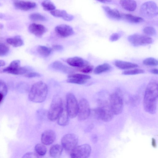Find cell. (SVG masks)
Wrapping results in <instances>:
<instances>
[{
    "label": "cell",
    "mask_w": 158,
    "mask_h": 158,
    "mask_svg": "<svg viewBox=\"0 0 158 158\" xmlns=\"http://www.w3.org/2000/svg\"><path fill=\"white\" fill-rule=\"evenodd\" d=\"M158 83L153 80L149 83L146 87L143 99L144 108L147 112L155 114L156 111L158 98Z\"/></svg>",
    "instance_id": "6da1fadb"
},
{
    "label": "cell",
    "mask_w": 158,
    "mask_h": 158,
    "mask_svg": "<svg viewBox=\"0 0 158 158\" xmlns=\"http://www.w3.org/2000/svg\"><path fill=\"white\" fill-rule=\"evenodd\" d=\"M48 94L47 85L42 81L34 83L32 86L28 95V98L31 102L41 103L46 99Z\"/></svg>",
    "instance_id": "7a4b0ae2"
},
{
    "label": "cell",
    "mask_w": 158,
    "mask_h": 158,
    "mask_svg": "<svg viewBox=\"0 0 158 158\" xmlns=\"http://www.w3.org/2000/svg\"><path fill=\"white\" fill-rule=\"evenodd\" d=\"M95 116L98 119L105 122H109L112 120L114 114L111 110L109 103L102 102L100 106L93 110Z\"/></svg>",
    "instance_id": "3957f363"
},
{
    "label": "cell",
    "mask_w": 158,
    "mask_h": 158,
    "mask_svg": "<svg viewBox=\"0 0 158 158\" xmlns=\"http://www.w3.org/2000/svg\"><path fill=\"white\" fill-rule=\"evenodd\" d=\"M63 110L62 100L58 96H55L52 99L48 112V117L51 121L58 119Z\"/></svg>",
    "instance_id": "277c9868"
},
{
    "label": "cell",
    "mask_w": 158,
    "mask_h": 158,
    "mask_svg": "<svg viewBox=\"0 0 158 158\" xmlns=\"http://www.w3.org/2000/svg\"><path fill=\"white\" fill-rule=\"evenodd\" d=\"M158 6L154 2L150 1L143 3L140 6V13L143 17L151 19L158 15Z\"/></svg>",
    "instance_id": "5b68a950"
},
{
    "label": "cell",
    "mask_w": 158,
    "mask_h": 158,
    "mask_svg": "<svg viewBox=\"0 0 158 158\" xmlns=\"http://www.w3.org/2000/svg\"><path fill=\"white\" fill-rule=\"evenodd\" d=\"M109 104L114 114L118 115L122 112L123 102L122 96L118 92H114L110 95Z\"/></svg>",
    "instance_id": "8992f818"
},
{
    "label": "cell",
    "mask_w": 158,
    "mask_h": 158,
    "mask_svg": "<svg viewBox=\"0 0 158 158\" xmlns=\"http://www.w3.org/2000/svg\"><path fill=\"white\" fill-rule=\"evenodd\" d=\"M66 111L69 117L71 118L76 117L77 114L78 104L75 96L71 93L66 95Z\"/></svg>",
    "instance_id": "52a82bcc"
},
{
    "label": "cell",
    "mask_w": 158,
    "mask_h": 158,
    "mask_svg": "<svg viewBox=\"0 0 158 158\" xmlns=\"http://www.w3.org/2000/svg\"><path fill=\"white\" fill-rule=\"evenodd\" d=\"M91 149L90 146L85 144L76 146L71 151V158H88L89 156Z\"/></svg>",
    "instance_id": "ba28073f"
},
{
    "label": "cell",
    "mask_w": 158,
    "mask_h": 158,
    "mask_svg": "<svg viewBox=\"0 0 158 158\" xmlns=\"http://www.w3.org/2000/svg\"><path fill=\"white\" fill-rule=\"evenodd\" d=\"M20 61L15 60L12 61L10 65L3 70V72L14 75H22L29 71L25 67H21Z\"/></svg>",
    "instance_id": "9c48e42d"
},
{
    "label": "cell",
    "mask_w": 158,
    "mask_h": 158,
    "mask_svg": "<svg viewBox=\"0 0 158 158\" xmlns=\"http://www.w3.org/2000/svg\"><path fill=\"white\" fill-rule=\"evenodd\" d=\"M127 40L131 44L135 47L151 44L153 42L152 38L138 34L129 35L127 37Z\"/></svg>",
    "instance_id": "30bf717a"
},
{
    "label": "cell",
    "mask_w": 158,
    "mask_h": 158,
    "mask_svg": "<svg viewBox=\"0 0 158 158\" xmlns=\"http://www.w3.org/2000/svg\"><path fill=\"white\" fill-rule=\"evenodd\" d=\"M78 142L77 136L73 134H67L62 138L61 143L62 147L65 150L71 151L76 146Z\"/></svg>",
    "instance_id": "8fae6325"
},
{
    "label": "cell",
    "mask_w": 158,
    "mask_h": 158,
    "mask_svg": "<svg viewBox=\"0 0 158 158\" xmlns=\"http://www.w3.org/2000/svg\"><path fill=\"white\" fill-rule=\"evenodd\" d=\"M90 109L89 102L85 98L81 99L78 104L77 118L81 121L85 120L89 116Z\"/></svg>",
    "instance_id": "7c38bea8"
},
{
    "label": "cell",
    "mask_w": 158,
    "mask_h": 158,
    "mask_svg": "<svg viewBox=\"0 0 158 158\" xmlns=\"http://www.w3.org/2000/svg\"><path fill=\"white\" fill-rule=\"evenodd\" d=\"M55 30L58 35L62 37H67L74 33L72 27L65 24H60L56 26Z\"/></svg>",
    "instance_id": "4fadbf2b"
},
{
    "label": "cell",
    "mask_w": 158,
    "mask_h": 158,
    "mask_svg": "<svg viewBox=\"0 0 158 158\" xmlns=\"http://www.w3.org/2000/svg\"><path fill=\"white\" fill-rule=\"evenodd\" d=\"M28 29L31 33L38 37L42 36L47 30L46 27L43 25L35 23L30 24Z\"/></svg>",
    "instance_id": "5bb4252c"
},
{
    "label": "cell",
    "mask_w": 158,
    "mask_h": 158,
    "mask_svg": "<svg viewBox=\"0 0 158 158\" xmlns=\"http://www.w3.org/2000/svg\"><path fill=\"white\" fill-rule=\"evenodd\" d=\"M66 62L69 65L74 67L82 68L88 65L87 61L77 56L68 58Z\"/></svg>",
    "instance_id": "9a60e30c"
},
{
    "label": "cell",
    "mask_w": 158,
    "mask_h": 158,
    "mask_svg": "<svg viewBox=\"0 0 158 158\" xmlns=\"http://www.w3.org/2000/svg\"><path fill=\"white\" fill-rule=\"evenodd\" d=\"M56 135L55 132L52 130H48L43 132L41 136L42 143L46 145L52 143L55 140Z\"/></svg>",
    "instance_id": "2e32d148"
},
{
    "label": "cell",
    "mask_w": 158,
    "mask_h": 158,
    "mask_svg": "<svg viewBox=\"0 0 158 158\" xmlns=\"http://www.w3.org/2000/svg\"><path fill=\"white\" fill-rule=\"evenodd\" d=\"M14 5L17 8L24 11L34 9L36 6V3L34 2L24 1H15Z\"/></svg>",
    "instance_id": "e0dca14e"
},
{
    "label": "cell",
    "mask_w": 158,
    "mask_h": 158,
    "mask_svg": "<svg viewBox=\"0 0 158 158\" xmlns=\"http://www.w3.org/2000/svg\"><path fill=\"white\" fill-rule=\"evenodd\" d=\"M51 66L55 70L67 73H72L74 72L73 68L64 64L60 61H56L52 64Z\"/></svg>",
    "instance_id": "ac0fdd59"
},
{
    "label": "cell",
    "mask_w": 158,
    "mask_h": 158,
    "mask_svg": "<svg viewBox=\"0 0 158 158\" xmlns=\"http://www.w3.org/2000/svg\"><path fill=\"white\" fill-rule=\"evenodd\" d=\"M50 13L54 17H61L64 20L67 21H71L74 18L73 15L68 14L64 10H55L51 11Z\"/></svg>",
    "instance_id": "d6986e66"
},
{
    "label": "cell",
    "mask_w": 158,
    "mask_h": 158,
    "mask_svg": "<svg viewBox=\"0 0 158 158\" xmlns=\"http://www.w3.org/2000/svg\"><path fill=\"white\" fill-rule=\"evenodd\" d=\"M119 3L123 8L129 11H134L137 7L136 2L134 0H120Z\"/></svg>",
    "instance_id": "ffe728a7"
},
{
    "label": "cell",
    "mask_w": 158,
    "mask_h": 158,
    "mask_svg": "<svg viewBox=\"0 0 158 158\" xmlns=\"http://www.w3.org/2000/svg\"><path fill=\"white\" fill-rule=\"evenodd\" d=\"M115 65L118 68L122 69L136 68L139 66L136 64L118 60L115 61Z\"/></svg>",
    "instance_id": "44dd1931"
},
{
    "label": "cell",
    "mask_w": 158,
    "mask_h": 158,
    "mask_svg": "<svg viewBox=\"0 0 158 158\" xmlns=\"http://www.w3.org/2000/svg\"><path fill=\"white\" fill-rule=\"evenodd\" d=\"M102 8L107 15L110 18L119 19L121 17L119 12L116 9H112L107 6H103Z\"/></svg>",
    "instance_id": "7402d4cb"
},
{
    "label": "cell",
    "mask_w": 158,
    "mask_h": 158,
    "mask_svg": "<svg viewBox=\"0 0 158 158\" xmlns=\"http://www.w3.org/2000/svg\"><path fill=\"white\" fill-rule=\"evenodd\" d=\"M62 151V146L58 144H55L50 148L49 154L51 157L56 158L61 155Z\"/></svg>",
    "instance_id": "603a6c76"
},
{
    "label": "cell",
    "mask_w": 158,
    "mask_h": 158,
    "mask_svg": "<svg viewBox=\"0 0 158 158\" xmlns=\"http://www.w3.org/2000/svg\"><path fill=\"white\" fill-rule=\"evenodd\" d=\"M69 117L66 110L63 109L58 118V124L62 126L67 125L69 122Z\"/></svg>",
    "instance_id": "cb8c5ba5"
},
{
    "label": "cell",
    "mask_w": 158,
    "mask_h": 158,
    "mask_svg": "<svg viewBox=\"0 0 158 158\" xmlns=\"http://www.w3.org/2000/svg\"><path fill=\"white\" fill-rule=\"evenodd\" d=\"M122 16L129 22L133 23H139L144 21L143 19L142 18L130 14H123Z\"/></svg>",
    "instance_id": "d4e9b609"
},
{
    "label": "cell",
    "mask_w": 158,
    "mask_h": 158,
    "mask_svg": "<svg viewBox=\"0 0 158 158\" xmlns=\"http://www.w3.org/2000/svg\"><path fill=\"white\" fill-rule=\"evenodd\" d=\"M6 42L14 47H20L23 45V40L19 36H16L13 38L7 39Z\"/></svg>",
    "instance_id": "484cf974"
},
{
    "label": "cell",
    "mask_w": 158,
    "mask_h": 158,
    "mask_svg": "<svg viewBox=\"0 0 158 158\" xmlns=\"http://www.w3.org/2000/svg\"><path fill=\"white\" fill-rule=\"evenodd\" d=\"M111 66L107 63H104L97 66L94 70L95 74H98L107 72L110 69Z\"/></svg>",
    "instance_id": "4316f807"
},
{
    "label": "cell",
    "mask_w": 158,
    "mask_h": 158,
    "mask_svg": "<svg viewBox=\"0 0 158 158\" xmlns=\"http://www.w3.org/2000/svg\"><path fill=\"white\" fill-rule=\"evenodd\" d=\"M39 54L44 57H47L51 54L52 49L49 47L39 45L37 48Z\"/></svg>",
    "instance_id": "83f0119b"
},
{
    "label": "cell",
    "mask_w": 158,
    "mask_h": 158,
    "mask_svg": "<svg viewBox=\"0 0 158 158\" xmlns=\"http://www.w3.org/2000/svg\"><path fill=\"white\" fill-rule=\"evenodd\" d=\"M43 9L47 11H52L55 10L56 6L53 3L49 0L43 1L41 3Z\"/></svg>",
    "instance_id": "f1b7e54d"
},
{
    "label": "cell",
    "mask_w": 158,
    "mask_h": 158,
    "mask_svg": "<svg viewBox=\"0 0 158 158\" xmlns=\"http://www.w3.org/2000/svg\"><path fill=\"white\" fill-rule=\"evenodd\" d=\"M35 150L38 155L43 156L46 153L47 149L46 147L40 143L37 144L35 147Z\"/></svg>",
    "instance_id": "f546056e"
},
{
    "label": "cell",
    "mask_w": 158,
    "mask_h": 158,
    "mask_svg": "<svg viewBox=\"0 0 158 158\" xmlns=\"http://www.w3.org/2000/svg\"><path fill=\"white\" fill-rule=\"evenodd\" d=\"M30 19L33 21H44L46 20L45 17L44 15L37 13H34L29 15Z\"/></svg>",
    "instance_id": "4dcf8cb0"
},
{
    "label": "cell",
    "mask_w": 158,
    "mask_h": 158,
    "mask_svg": "<svg viewBox=\"0 0 158 158\" xmlns=\"http://www.w3.org/2000/svg\"><path fill=\"white\" fill-rule=\"evenodd\" d=\"M8 91V88L6 83L0 80V97L4 98Z\"/></svg>",
    "instance_id": "1f68e13d"
},
{
    "label": "cell",
    "mask_w": 158,
    "mask_h": 158,
    "mask_svg": "<svg viewBox=\"0 0 158 158\" xmlns=\"http://www.w3.org/2000/svg\"><path fill=\"white\" fill-rule=\"evenodd\" d=\"M143 63L147 66H156L158 65V60L154 58L149 57L144 60Z\"/></svg>",
    "instance_id": "d6a6232c"
},
{
    "label": "cell",
    "mask_w": 158,
    "mask_h": 158,
    "mask_svg": "<svg viewBox=\"0 0 158 158\" xmlns=\"http://www.w3.org/2000/svg\"><path fill=\"white\" fill-rule=\"evenodd\" d=\"M144 72V70L143 69H136L124 71L122 73V74L125 75H132L143 73Z\"/></svg>",
    "instance_id": "836d02e7"
},
{
    "label": "cell",
    "mask_w": 158,
    "mask_h": 158,
    "mask_svg": "<svg viewBox=\"0 0 158 158\" xmlns=\"http://www.w3.org/2000/svg\"><path fill=\"white\" fill-rule=\"evenodd\" d=\"M68 77L75 78L87 80L91 78V77L88 75L80 73H73L69 75Z\"/></svg>",
    "instance_id": "e575fe53"
},
{
    "label": "cell",
    "mask_w": 158,
    "mask_h": 158,
    "mask_svg": "<svg viewBox=\"0 0 158 158\" xmlns=\"http://www.w3.org/2000/svg\"><path fill=\"white\" fill-rule=\"evenodd\" d=\"M9 47L5 44L0 42V56H4L9 52Z\"/></svg>",
    "instance_id": "d590c367"
},
{
    "label": "cell",
    "mask_w": 158,
    "mask_h": 158,
    "mask_svg": "<svg viewBox=\"0 0 158 158\" xmlns=\"http://www.w3.org/2000/svg\"><path fill=\"white\" fill-rule=\"evenodd\" d=\"M67 81L68 83L81 85L85 83L86 80L75 78H69Z\"/></svg>",
    "instance_id": "8d00e7d4"
},
{
    "label": "cell",
    "mask_w": 158,
    "mask_h": 158,
    "mask_svg": "<svg viewBox=\"0 0 158 158\" xmlns=\"http://www.w3.org/2000/svg\"><path fill=\"white\" fill-rule=\"evenodd\" d=\"M144 32L148 35L153 36L156 34V31L155 28L152 27H146L143 29Z\"/></svg>",
    "instance_id": "74e56055"
},
{
    "label": "cell",
    "mask_w": 158,
    "mask_h": 158,
    "mask_svg": "<svg viewBox=\"0 0 158 158\" xmlns=\"http://www.w3.org/2000/svg\"><path fill=\"white\" fill-rule=\"evenodd\" d=\"M94 67L92 65H88L80 70V71L84 73H89L91 72L93 70Z\"/></svg>",
    "instance_id": "f35d334b"
},
{
    "label": "cell",
    "mask_w": 158,
    "mask_h": 158,
    "mask_svg": "<svg viewBox=\"0 0 158 158\" xmlns=\"http://www.w3.org/2000/svg\"><path fill=\"white\" fill-rule=\"evenodd\" d=\"M38 155L33 152H29L25 154L22 158H39Z\"/></svg>",
    "instance_id": "ab89813d"
},
{
    "label": "cell",
    "mask_w": 158,
    "mask_h": 158,
    "mask_svg": "<svg viewBox=\"0 0 158 158\" xmlns=\"http://www.w3.org/2000/svg\"><path fill=\"white\" fill-rule=\"evenodd\" d=\"M120 35L118 33L112 34L110 36L109 40L111 42H114L118 40L120 37Z\"/></svg>",
    "instance_id": "60d3db41"
},
{
    "label": "cell",
    "mask_w": 158,
    "mask_h": 158,
    "mask_svg": "<svg viewBox=\"0 0 158 158\" xmlns=\"http://www.w3.org/2000/svg\"><path fill=\"white\" fill-rule=\"evenodd\" d=\"M40 76V74L36 72H31L27 73L25 75V76L26 77L28 78L37 77Z\"/></svg>",
    "instance_id": "b9f144b4"
},
{
    "label": "cell",
    "mask_w": 158,
    "mask_h": 158,
    "mask_svg": "<svg viewBox=\"0 0 158 158\" xmlns=\"http://www.w3.org/2000/svg\"><path fill=\"white\" fill-rule=\"evenodd\" d=\"M52 48L54 50L57 51H61L63 49V46L59 44L53 45Z\"/></svg>",
    "instance_id": "7bdbcfd3"
},
{
    "label": "cell",
    "mask_w": 158,
    "mask_h": 158,
    "mask_svg": "<svg viewBox=\"0 0 158 158\" xmlns=\"http://www.w3.org/2000/svg\"><path fill=\"white\" fill-rule=\"evenodd\" d=\"M150 72L152 73L157 74H158V70L156 69H153L150 70Z\"/></svg>",
    "instance_id": "ee69618b"
},
{
    "label": "cell",
    "mask_w": 158,
    "mask_h": 158,
    "mask_svg": "<svg viewBox=\"0 0 158 158\" xmlns=\"http://www.w3.org/2000/svg\"><path fill=\"white\" fill-rule=\"evenodd\" d=\"M92 140L94 143H96L98 140V137L96 135H94L92 137Z\"/></svg>",
    "instance_id": "f6af8a7d"
},
{
    "label": "cell",
    "mask_w": 158,
    "mask_h": 158,
    "mask_svg": "<svg viewBox=\"0 0 158 158\" xmlns=\"http://www.w3.org/2000/svg\"><path fill=\"white\" fill-rule=\"evenodd\" d=\"M152 145L153 147H156V143L155 139L152 138Z\"/></svg>",
    "instance_id": "bcb514c9"
},
{
    "label": "cell",
    "mask_w": 158,
    "mask_h": 158,
    "mask_svg": "<svg viewBox=\"0 0 158 158\" xmlns=\"http://www.w3.org/2000/svg\"><path fill=\"white\" fill-rule=\"evenodd\" d=\"M5 64V61L2 60H0V67L4 66Z\"/></svg>",
    "instance_id": "7dc6e473"
},
{
    "label": "cell",
    "mask_w": 158,
    "mask_h": 158,
    "mask_svg": "<svg viewBox=\"0 0 158 158\" xmlns=\"http://www.w3.org/2000/svg\"><path fill=\"white\" fill-rule=\"evenodd\" d=\"M99 2L103 3H106L109 2L111 1L110 0H102V1H99Z\"/></svg>",
    "instance_id": "c3c4849f"
},
{
    "label": "cell",
    "mask_w": 158,
    "mask_h": 158,
    "mask_svg": "<svg viewBox=\"0 0 158 158\" xmlns=\"http://www.w3.org/2000/svg\"><path fill=\"white\" fill-rule=\"evenodd\" d=\"M4 27L2 23H0V29Z\"/></svg>",
    "instance_id": "681fc988"
},
{
    "label": "cell",
    "mask_w": 158,
    "mask_h": 158,
    "mask_svg": "<svg viewBox=\"0 0 158 158\" xmlns=\"http://www.w3.org/2000/svg\"><path fill=\"white\" fill-rule=\"evenodd\" d=\"M3 17V15L2 14H0V18H2Z\"/></svg>",
    "instance_id": "f907efd6"
},
{
    "label": "cell",
    "mask_w": 158,
    "mask_h": 158,
    "mask_svg": "<svg viewBox=\"0 0 158 158\" xmlns=\"http://www.w3.org/2000/svg\"><path fill=\"white\" fill-rule=\"evenodd\" d=\"M0 5H1V4L0 3Z\"/></svg>",
    "instance_id": "816d5d0a"
}]
</instances>
